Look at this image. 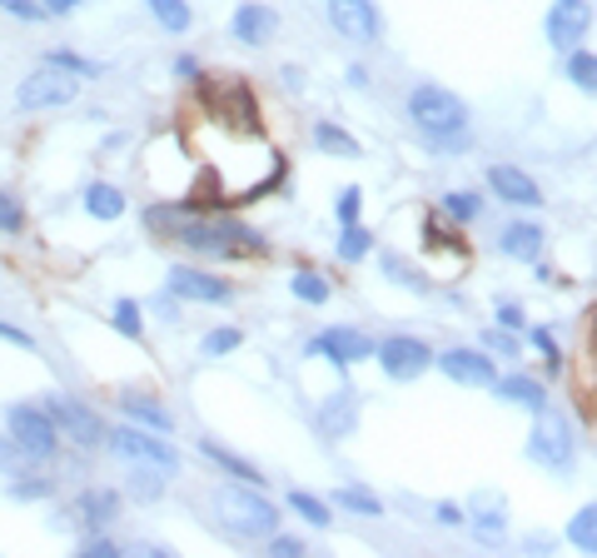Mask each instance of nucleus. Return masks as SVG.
<instances>
[{"label": "nucleus", "instance_id": "obj_1", "mask_svg": "<svg viewBox=\"0 0 597 558\" xmlns=\"http://www.w3.org/2000/svg\"><path fill=\"white\" fill-rule=\"evenodd\" d=\"M409 115L434 145L463 140V125H469V106H463L453 90H444V85H419L409 96Z\"/></svg>", "mask_w": 597, "mask_h": 558}, {"label": "nucleus", "instance_id": "obj_8", "mask_svg": "<svg viewBox=\"0 0 597 558\" xmlns=\"http://www.w3.org/2000/svg\"><path fill=\"white\" fill-rule=\"evenodd\" d=\"M374 359H378V364H384V374H388V380L409 384V380H419L423 369L434 364V349L423 345V339H409V334H394V339L374 345Z\"/></svg>", "mask_w": 597, "mask_h": 558}, {"label": "nucleus", "instance_id": "obj_13", "mask_svg": "<svg viewBox=\"0 0 597 558\" xmlns=\"http://www.w3.org/2000/svg\"><path fill=\"white\" fill-rule=\"evenodd\" d=\"M170 289L179 299H199V305H224L229 299V285L220 274H204V270H189V264H175L170 270Z\"/></svg>", "mask_w": 597, "mask_h": 558}, {"label": "nucleus", "instance_id": "obj_19", "mask_svg": "<svg viewBox=\"0 0 597 558\" xmlns=\"http://www.w3.org/2000/svg\"><path fill=\"white\" fill-rule=\"evenodd\" d=\"M115 509H120V499L110 494V488H85L80 499H75V513H80V523H85V529H95V534H100V529L115 519Z\"/></svg>", "mask_w": 597, "mask_h": 558}, {"label": "nucleus", "instance_id": "obj_41", "mask_svg": "<svg viewBox=\"0 0 597 558\" xmlns=\"http://www.w3.org/2000/svg\"><path fill=\"white\" fill-rule=\"evenodd\" d=\"M270 554L274 558H299V554H309L299 538H284V534H270Z\"/></svg>", "mask_w": 597, "mask_h": 558}, {"label": "nucleus", "instance_id": "obj_37", "mask_svg": "<svg viewBox=\"0 0 597 558\" xmlns=\"http://www.w3.org/2000/svg\"><path fill=\"white\" fill-rule=\"evenodd\" d=\"M21 225H25V210L0 190V235H21Z\"/></svg>", "mask_w": 597, "mask_h": 558}, {"label": "nucleus", "instance_id": "obj_38", "mask_svg": "<svg viewBox=\"0 0 597 558\" xmlns=\"http://www.w3.org/2000/svg\"><path fill=\"white\" fill-rule=\"evenodd\" d=\"M444 210L453 214V220H478V200H473L469 190H453V195L444 200Z\"/></svg>", "mask_w": 597, "mask_h": 558}, {"label": "nucleus", "instance_id": "obj_15", "mask_svg": "<svg viewBox=\"0 0 597 558\" xmlns=\"http://www.w3.org/2000/svg\"><path fill=\"white\" fill-rule=\"evenodd\" d=\"M229 30H235V40H245V46H270L274 36H279V11L274 5H239L235 21H229Z\"/></svg>", "mask_w": 597, "mask_h": 558}, {"label": "nucleus", "instance_id": "obj_6", "mask_svg": "<svg viewBox=\"0 0 597 558\" xmlns=\"http://www.w3.org/2000/svg\"><path fill=\"white\" fill-rule=\"evenodd\" d=\"M75 90H80V75L55 71V65H40L36 75H25L21 90H15V106L21 110H50V106H71Z\"/></svg>", "mask_w": 597, "mask_h": 558}, {"label": "nucleus", "instance_id": "obj_34", "mask_svg": "<svg viewBox=\"0 0 597 558\" xmlns=\"http://www.w3.org/2000/svg\"><path fill=\"white\" fill-rule=\"evenodd\" d=\"M115 330L125 334V339H140L145 324H140V309H135V299H120V305H115Z\"/></svg>", "mask_w": 597, "mask_h": 558}, {"label": "nucleus", "instance_id": "obj_12", "mask_svg": "<svg viewBox=\"0 0 597 558\" xmlns=\"http://www.w3.org/2000/svg\"><path fill=\"white\" fill-rule=\"evenodd\" d=\"M309 355L334 359V364H359V359H374V339H363L359 330H324L309 345Z\"/></svg>", "mask_w": 597, "mask_h": 558}, {"label": "nucleus", "instance_id": "obj_22", "mask_svg": "<svg viewBox=\"0 0 597 558\" xmlns=\"http://www.w3.org/2000/svg\"><path fill=\"white\" fill-rule=\"evenodd\" d=\"M120 405H125V414L135 419V424L154 429V434H170V414H164L154 399H145V394H120Z\"/></svg>", "mask_w": 597, "mask_h": 558}, {"label": "nucleus", "instance_id": "obj_25", "mask_svg": "<svg viewBox=\"0 0 597 558\" xmlns=\"http://www.w3.org/2000/svg\"><path fill=\"white\" fill-rule=\"evenodd\" d=\"M314 140H319V150H328V154H339V160H359V140L353 135H344L339 125H319L314 131Z\"/></svg>", "mask_w": 597, "mask_h": 558}, {"label": "nucleus", "instance_id": "obj_3", "mask_svg": "<svg viewBox=\"0 0 597 558\" xmlns=\"http://www.w3.org/2000/svg\"><path fill=\"white\" fill-rule=\"evenodd\" d=\"M175 235L199 255H264V235L245 225H175Z\"/></svg>", "mask_w": 597, "mask_h": 558}, {"label": "nucleus", "instance_id": "obj_30", "mask_svg": "<svg viewBox=\"0 0 597 558\" xmlns=\"http://www.w3.org/2000/svg\"><path fill=\"white\" fill-rule=\"evenodd\" d=\"M289 289H294L299 299H304V305H324V299H328V285L319 280L314 270H299V274L289 280Z\"/></svg>", "mask_w": 597, "mask_h": 558}, {"label": "nucleus", "instance_id": "obj_9", "mask_svg": "<svg viewBox=\"0 0 597 558\" xmlns=\"http://www.w3.org/2000/svg\"><path fill=\"white\" fill-rule=\"evenodd\" d=\"M328 25L353 46H369L384 30V15H378L374 0H328Z\"/></svg>", "mask_w": 597, "mask_h": 558}, {"label": "nucleus", "instance_id": "obj_36", "mask_svg": "<svg viewBox=\"0 0 597 558\" xmlns=\"http://www.w3.org/2000/svg\"><path fill=\"white\" fill-rule=\"evenodd\" d=\"M46 65H55V71H71V75H100L90 65V60H80V55H71V50H50L46 55Z\"/></svg>", "mask_w": 597, "mask_h": 558}, {"label": "nucleus", "instance_id": "obj_21", "mask_svg": "<svg viewBox=\"0 0 597 558\" xmlns=\"http://www.w3.org/2000/svg\"><path fill=\"white\" fill-rule=\"evenodd\" d=\"M493 389H498V399L523 405V409H533V414L548 405V389H543L538 380H523V374H513V380H493Z\"/></svg>", "mask_w": 597, "mask_h": 558}, {"label": "nucleus", "instance_id": "obj_50", "mask_svg": "<svg viewBox=\"0 0 597 558\" xmlns=\"http://www.w3.org/2000/svg\"><path fill=\"white\" fill-rule=\"evenodd\" d=\"M498 320H503L508 330H518V324H523V309H518V305H503V309H498Z\"/></svg>", "mask_w": 597, "mask_h": 558}, {"label": "nucleus", "instance_id": "obj_44", "mask_svg": "<svg viewBox=\"0 0 597 558\" xmlns=\"http://www.w3.org/2000/svg\"><path fill=\"white\" fill-rule=\"evenodd\" d=\"M483 345H488V349H498V355H518V339H513V334H498V330H488V334H483Z\"/></svg>", "mask_w": 597, "mask_h": 558}, {"label": "nucleus", "instance_id": "obj_10", "mask_svg": "<svg viewBox=\"0 0 597 558\" xmlns=\"http://www.w3.org/2000/svg\"><path fill=\"white\" fill-rule=\"evenodd\" d=\"M50 424L60 429V434H71L80 449H95V444L105 439V424H100V414L85 405H75V399H65V394H50V405H46Z\"/></svg>", "mask_w": 597, "mask_h": 558}, {"label": "nucleus", "instance_id": "obj_26", "mask_svg": "<svg viewBox=\"0 0 597 558\" xmlns=\"http://www.w3.org/2000/svg\"><path fill=\"white\" fill-rule=\"evenodd\" d=\"M289 509L299 513L304 523H314V529H328V519H334V513H328V504L314 499V494H304V488H289Z\"/></svg>", "mask_w": 597, "mask_h": 558}, {"label": "nucleus", "instance_id": "obj_47", "mask_svg": "<svg viewBox=\"0 0 597 558\" xmlns=\"http://www.w3.org/2000/svg\"><path fill=\"white\" fill-rule=\"evenodd\" d=\"M533 345L548 355V364H562V355H558V345H552V334L548 330H533Z\"/></svg>", "mask_w": 597, "mask_h": 558}, {"label": "nucleus", "instance_id": "obj_11", "mask_svg": "<svg viewBox=\"0 0 597 558\" xmlns=\"http://www.w3.org/2000/svg\"><path fill=\"white\" fill-rule=\"evenodd\" d=\"M587 25H593V5H587V0H552V11H548V46L573 50L577 40L587 36Z\"/></svg>", "mask_w": 597, "mask_h": 558}, {"label": "nucleus", "instance_id": "obj_7", "mask_svg": "<svg viewBox=\"0 0 597 558\" xmlns=\"http://www.w3.org/2000/svg\"><path fill=\"white\" fill-rule=\"evenodd\" d=\"M105 439H110V449H115L120 459H129V463H150V469H160V474L179 469V454L170 449L164 439H154V434H140L135 424H125V429H105Z\"/></svg>", "mask_w": 597, "mask_h": 558}, {"label": "nucleus", "instance_id": "obj_23", "mask_svg": "<svg viewBox=\"0 0 597 558\" xmlns=\"http://www.w3.org/2000/svg\"><path fill=\"white\" fill-rule=\"evenodd\" d=\"M85 210H90L95 220H120V214H125V195H120L115 185H90V190H85Z\"/></svg>", "mask_w": 597, "mask_h": 558}, {"label": "nucleus", "instance_id": "obj_17", "mask_svg": "<svg viewBox=\"0 0 597 558\" xmlns=\"http://www.w3.org/2000/svg\"><path fill=\"white\" fill-rule=\"evenodd\" d=\"M498 250H503L508 260H538L543 255V225H533V220H513V225L498 235Z\"/></svg>", "mask_w": 597, "mask_h": 558}, {"label": "nucleus", "instance_id": "obj_5", "mask_svg": "<svg viewBox=\"0 0 597 558\" xmlns=\"http://www.w3.org/2000/svg\"><path fill=\"white\" fill-rule=\"evenodd\" d=\"M5 429H11V444L25 459H50V454H55V424H50L46 409L11 405L5 409Z\"/></svg>", "mask_w": 597, "mask_h": 558}, {"label": "nucleus", "instance_id": "obj_35", "mask_svg": "<svg viewBox=\"0 0 597 558\" xmlns=\"http://www.w3.org/2000/svg\"><path fill=\"white\" fill-rule=\"evenodd\" d=\"M239 345H245V334H239V330H214V334H204V355H210V359L229 355V349H239Z\"/></svg>", "mask_w": 597, "mask_h": 558}, {"label": "nucleus", "instance_id": "obj_20", "mask_svg": "<svg viewBox=\"0 0 597 558\" xmlns=\"http://www.w3.org/2000/svg\"><path fill=\"white\" fill-rule=\"evenodd\" d=\"M199 454H204V459H210V463H220L224 474H229V479H239V484H264V474H259L254 463H249V459H239V454H229V449H224V444L199 439Z\"/></svg>", "mask_w": 597, "mask_h": 558}, {"label": "nucleus", "instance_id": "obj_16", "mask_svg": "<svg viewBox=\"0 0 597 558\" xmlns=\"http://www.w3.org/2000/svg\"><path fill=\"white\" fill-rule=\"evenodd\" d=\"M488 185H493V195L508 204H543L538 179L518 165H488Z\"/></svg>", "mask_w": 597, "mask_h": 558}, {"label": "nucleus", "instance_id": "obj_29", "mask_svg": "<svg viewBox=\"0 0 597 558\" xmlns=\"http://www.w3.org/2000/svg\"><path fill=\"white\" fill-rule=\"evenodd\" d=\"M568 80L573 85H583V90H593L597 85V60H593V50H568Z\"/></svg>", "mask_w": 597, "mask_h": 558}, {"label": "nucleus", "instance_id": "obj_39", "mask_svg": "<svg viewBox=\"0 0 597 558\" xmlns=\"http://www.w3.org/2000/svg\"><path fill=\"white\" fill-rule=\"evenodd\" d=\"M503 499H498V509H488V513H483V519H478V538H483V544H493V538H503Z\"/></svg>", "mask_w": 597, "mask_h": 558}, {"label": "nucleus", "instance_id": "obj_45", "mask_svg": "<svg viewBox=\"0 0 597 558\" xmlns=\"http://www.w3.org/2000/svg\"><path fill=\"white\" fill-rule=\"evenodd\" d=\"M339 220H344V225H353V220H359V190H344L339 195Z\"/></svg>", "mask_w": 597, "mask_h": 558}, {"label": "nucleus", "instance_id": "obj_4", "mask_svg": "<svg viewBox=\"0 0 597 558\" xmlns=\"http://www.w3.org/2000/svg\"><path fill=\"white\" fill-rule=\"evenodd\" d=\"M527 459L548 463V469H568L573 463V429H568V419L552 414L548 405L538 409V419H533V439H527Z\"/></svg>", "mask_w": 597, "mask_h": 558}, {"label": "nucleus", "instance_id": "obj_49", "mask_svg": "<svg viewBox=\"0 0 597 558\" xmlns=\"http://www.w3.org/2000/svg\"><path fill=\"white\" fill-rule=\"evenodd\" d=\"M438 523H448V529L463 523V509H458V504H438Z\"/></svg>", "mask_w": 597, "mask_h": 558}, {"label": "nucleus", "instance_id": "obj_43", "mask_svg": "<svg viewBox=\"0 0 597 558\" xmlns=\"http://www.w3.org/2000/svg\"><path fill=\"white\" fill-rule=\"evenodd\" d=\"M0 339H5V345H21V349H36V339H30L21 324H5V320H0Z\"/></svg>", "mask_w": 597, "mask_h": 558}, {"label": "nucleus", "instance_id": "obj_46", "mask_svg": "<svg viewBox=\"0 0 597 558\" xmlns=\"http://www.w3.org/2000/svg\"><path fill=\"white\" fill-rule=\"evenodd\" d=\"M46 494H50V484H40V479L36 484H11V499H46Z\"/></svg>", "mask_w": 597, "mask_h": 558}, {"label": "nucleus", "instance_id": "obj_32", "mask_svg": "<svg viewBox=\"0 0 597 558\" xmlns=\"http://www.w3.org/2000/svg\"><path fill=\"white\" fill-rule=\"evenodd\" d=\"M129 494H135V499H160V474H150V463H135Z\"/></svg>", "mask_w": 597, "mask_h": 558}, {"label": "nucleus", "instance_id": "obj_48", "mask_svg": "<svg viewBox=\"0 0 597 558\" xmlns=\"http://www.w3.org/2000/svg\"><path fill=\"white\" fill-rule=\"evenodd\" d=\"M46 5V15H71V11H80L85 0H40Z\"/></svg>", "mask_w": 597, "mask_h": 558}, {"label": "nucleus", "instance_id": "obj_31", "mask_svg": "<svg viewBox=\"0 0 597 558\" xmlns=\"http://www.w3.org/2000/svg\"><path fill=\"white\" fill-rule=\"evenodd\" d=\"M369 245H374V239H369V230H359V225H344V235H339V260H363V255H369Z\"/></svg>", "mask_w": 597, "mask_h": 558}, {"label": "nucleus", "instance_id": "obj_2", "mask_svg": "<svg viewBox=\"0 0 597 558\" xmlns=\"http://www.w3.org/2000/svg\"><path fill=\"white\" fill-rule=\"evenodd\" d=\"M214 513L239 538H270L279 529V509L270 499H259L254 488H220L214 494Z\"/></svg>", "mask_w": 597, "mask_h": 558}, {"label": "nucleus", "instance_id": "obj_28", "mask_svg": "<svg viewBox=\"0 0 597 558\" xmlns=\"http://www.w3.org/2000/svg\"><path fill=\"white\" fill-rule=\"evenodd\" d=\"M339 504L344 513H359V519H378V513H384V504L374 499V494H363V488H339Z\"/></svg>", "mask_w": 597, "mask_h": 558}, {"label": "nucleus", "instance_id": "obj_33", "mask_svg": "<svg viewBox=\"0 0 597 558\" xmlns=\"http://www.w3.org/2000/svg\"><path fill=\"white\" fill-rule=\"evenodd\" d=\"M384 270L394 274V285H403V289H419V295H423V289H428V280H423V274H413L409 264L398 260V255H384Z\"/></svg>", "mask_w": 597, "mask_h": 558}, {"label": "nucleus", "instance_id": "obj_27", "mask_svg": "<svg viewBox=\"0 0 597 558\" xmlns=\"http://www.w3.org/2000/svg\"><path fill=\"white\" fill-rule=\"evenodd\" d=\"M568 538H573L583 554H597V509H593V504L573 513V523H568Z\"/></svg>", "mask_w": 597, "mask_h": 558}, {"label": "nucleus", "instance_id": "obj_42", "mask_svg": "<svg viewBox=\"0 0 597 558\" xmlns=\"http://www.w3.org/2000/svg\"><path fill=\"white\" fill-rule=\"evenodd\" d=\"M80 554H85V558H120V548L110 544V538L90 534V538H85V548H80Z\"/></svg>", "mask_w": 597, "mask_h": 558}, {"label": "nucleus", "instance_id": "obj_14", "mask_svg": "<svg viewBox=\"0 0 597 558\" xmlns=\"http://www.w3.org/2000/svg\"><path fill=\"white\" fill-rule=\"evenodd\" d=\"M438 369H444L453 384H478V389H488L498 374H493V359L483 355V349H448V355H438Z\"/></svg>", "mask_w": 597, "mask_h": 558}, {"label": "nucleus", "instance_id": "obj_24", "mask_svg": "<svg viewBox=\"0 0 597 558\" xmlns=\"http://www.w3.org/2000/svg\"><path fill=\"white\" fill-rule=\"evenodd\" d=\"M150 15L164 25V30H170V36H185L189 21H195L185 0H150Z\"/></svg>", "mask_w": 597, "mask_h": 558}, {"label": "nucleus", "instance_id": "obj_18", "mask_svg": "<svg viewBox=\"0 0 597 558\" xmlns=\"http://www.w3.org/2000/svg\"><path fill=\"white\" fill-rule=\"evenodd\" d=\"M353 424H359V405H353V389H339L324 409H319V429H324L328 439H344V434H353Z\"/></svg>", "mask_w": 597, "mask_h": 558}, {"label": "nucleus", "instance_id": "obj_40", "mask_svg": "<svg viewBox=\"0 0 597 558\" xmlns=\"http://www.w3.org/2000/svg\"><path fill=\"white\" fill-rule=\"evenodd\" d=\"M0 11L21 15V21H40V15H46V5H40V0H0Z\"/></svg>", "mask_w": 597, "mask_h": 558}]
</instances>
